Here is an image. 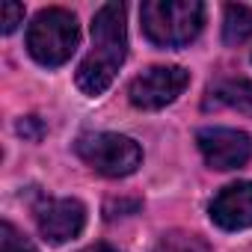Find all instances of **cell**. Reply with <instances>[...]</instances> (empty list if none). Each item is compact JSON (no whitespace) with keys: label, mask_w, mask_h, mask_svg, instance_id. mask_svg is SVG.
I'll list each match as a JSON object with an SVG mask.
<instances>
[{"label":"cell","mask_w":252,"mask_h":252,"mask_svg":"<svg viewBox=\"0 0 252 252\" xmlns=\"http://www.w3.org/2000/svg\"><path fill=\"white\" fill-rule=\"evenodd\" d=\"M143 33L158 48H184L190 45L205 24V6L199 0H146Z\"/></svg>","instance_id":"2"},{"label":"cell","mask_w":252,"mask_h":252,"mask_svg":"<svg viewBox=\"0 0 252 252\" xmlns=\"http://www.w3.org/2000/svg\"><path fill=\"white\" fill-rule=\"evenodd\" d=\"M190 83V71L181 65H152L128 86V98L140 110H160L172 104Z\"/></svg>","instance_id":"5"},{"label":"cell","mask_w":252,"mask_h":252,"mask_svg":"<svg viewBox=\"0 0 252 252\" xmlns=\"http://www.w3.org/2000/svg\"><path fill=\"white\" fill-rule=\"evenodd\" d=\"M24 21V6L15 3V0H6L3 3V33H15V27Z\"/></svg>","instance_id":"13"},{"label":"cell","mask_w":252,"mask_h":252,"mask_svg":"<svg viewBox=\"0 0 252 252\" xmlns=\"http://www.w3.org/2000/svg\"><path fill=\"white\" fill-rule=\"evenodd\" d=\"M196 146L205 163L220 172L240 169L252 158V140L237 128H202L196 134Z\"/></svg>","instance_id":"6"},{"label":"cell","mask_w":252,"mask_h":252,"mask_svg":"<svg viewBox=\"0 0 252 252\" xmlns=\"http://www.w3.org/2000/svg\"><path fill=\"white\" fill-rule=\"evenodd\" d=\"M77 42H80L77 18L60 6L42 9L27 27V51L39 65H48V68L68 63L71 54L77 51Z\"/></svg>","instance_id":"3"},{"label":"cell","mask_w":252,"mask_h":252,"mask_svg":"<svg viewBox=\"0 0 252 252\" xmlns=\"http://www.w3.org/2000/svg\"><path fill=\"white\" fill-rule=\"evenodd\" d=\"M74 152L89 169L107 178H125V175L137 172V166L143 163V149L131 137L110 134V131L77 137Z\"/></svg>","instance_id":"4"},{"label":"cell","mask_w":252,"mask_h":252,"mask_svg":"<svg viewBox=\"0 0 252 252\" xmlns=\"http://www.w3.org/2000/svg\"><path fill=\"white\" fill-rule=\"evenodd\" d=\"M205 110H220V107H231L240 113L252 116V83L246 77H228V80H217L214 86H208L205 95Z\"/></svg>","instance_id":"9"},{"label":"cell","mask_w":252,"mask_h":252,"mask_svg":"<svg viewBox=\"0 0 252 252\" xmlns=\"http://www.w3.org/2000/svg\"><path fill=\"white\" fill-rule=\"evenodd\" d=\"M152 252H211V246L199 234L175 228V231L160 234V240L152 246Z\"/></svg>","instance_id":"11"},{"label":"cell","mask_w":252,"mask_h":252,"mask_svg":"<svg viewBox=\"0 0 252 252\" xmlns=\"http://www.w3.org/2000/svg\"><path fill=\"white\" fill-rule=\"evenodd\" d=\"M211 220L225 231L252 228V181H234L211 199Z\"/></svg>","instance_id":"8"},{"label":"cell","mask_w":252,"mask_h":252,"mask_svg":"<svg viewBox=\"0 0 252 252\" xmlns=\"http://www.w3.org/2000/svg\"><path fill=\"white\" fill-rule=\"evenodd\" d=\"M3 252H39V249H33L15 228H12V222H3Z\"/></svg>","instance_id":"12"},{"label":"cell","mask_w":252,"mask_h":252,"mask_svg":"<svg viewBox=\"0 0 252 252\" xmlns=\"http://www.w3.org/2000/svg\"><path fill=\"white\" fill-rule=\"evenodd\" d=\"M36 225L48 243H68L86 225V208L77 199H42L36 205Z\"/></svg>","instance_id":"7"},{"label":"cell","mask_w":252,"mask_h":252,"mask_svg":"<svg viewBox=\"0 0 252 252\" xmlns=\"http://www.w3.org/2000/svg\"><path fill=\"white\" fill-rule=\"evenodd\" d=\"M252 39V9L243 3H228L222 12V42L243 45Z\"/></svg>","instance_id":"10"},{"label":"cell","mask_w":252,"mask_h":252,"mask_svg":"<svg viewBox=\"0 0 252 252\" xmlns=\"http://www.w3.org/2000/svg\"><path fill=\"white\" fill-rule=\"evenodd\" d=\"M128 57V27L125 6L104 3L92 18V51L77 68V86L86 95H101L110 89L116 71Z\"/></svg>","instance_id":"1"},{"label":"cell","mask_w":252,"mask_h":252,"mask_svg":"<svg viewBox=\"0 0 252 252\" xmlns=\"http://www.w3.org/2000/svg\"><path fill=\"white\" fill-rule=\"evenodd\" d=\"M80 252H116L110 243H92V246H86V249H80Z\"/></svg>","instance_id":"14"}]
</instances>
